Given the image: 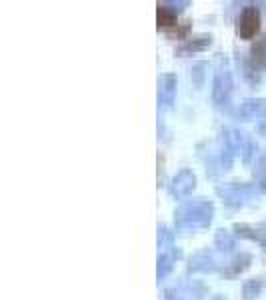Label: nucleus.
Masks as SVG:
<instances>
[{
    "label": "nucleus",
    "mask_w": 266,
    "mask_h": 300,
    "mask_svg": "<svg viewBox=\"0 0 266 300\" xmlns=\"http://www.w3.org/2000/svg\"><path fill=\"white\" fill-rule=\"evenodd\" d=\"M252 62L254 66H264L266 64V38H260L254 46H252Z\"/></svg>",
    "instance_id": "obj_2"
},
{
    "label": "nucleus",
    "mask_w": 266,
    "mask_h": 300,
    "mask_svg": "<svg viewBox=\"0 0 266 300\" xmlns=\"http://www.w3.org/2000/svg\"><path fill=\"white\" fill-rule=\"evenodd\" d=\"M236 28H238V34L242 38H246V40L252 38V36H256L258 28H260V14H258V10L252 8V6H248L238 16V24H236Z\"/></svg>",
    "instance_id": "obj_1"
},
{
    "label": "nucleus",
    "mask_w": 266,
    "mask_h": 300,
    "mask_svg": "<svg viewBox=\"0 0 266 300\" xmlns=\"http://www.w3.org/2000/svg\"><path fill=\"white\" fill-rule=\"evenodd\" d=\"M176 24V16L166 8V6H158V26H174Z\"/></svg>",
    "instance_id": "obj_3"
}]
</instances>
